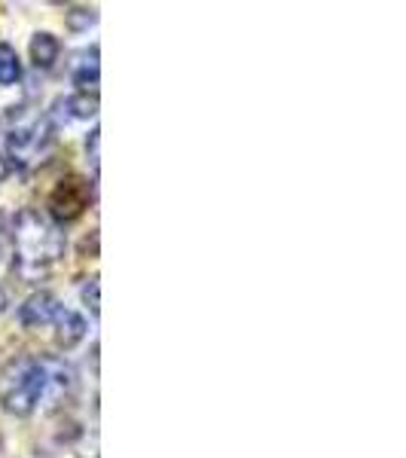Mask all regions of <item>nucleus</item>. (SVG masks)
I'll return each mask as SVG.
<instances>
[{"mask_svg":"<svg viewBox=\"0 0 406 458\" xmlns=\"http://www.w3.org/2000/svg\"><path fill=\"white\" fill-rule=\"evenodd\" d=\"M55 327H58L55 339L62 349H73L86 336V321L77 312H71V309H62V315L55 318Z\"/></svg>","mask_w":406,"mask_h":458,"instance_id":"obj_5","label":"nucleus"},{"mask_svg":"<svg viewBox=\"0 0 406 458\" xmlns=\"http://www.w3.org/2000/svg\"><path fill=\"white\" fill-rule=\"evenodd\" d=\"M6 309V297H4V291H0V312Z\"/></svg>","mask_w":406,"mask_h":458,"instance_id":"obj_14","label":"nucleus"},{"mask_svg":"<svg viewBox=\"0 0 406 458\" xmlns=\"http://www.w3.org/2000/svg\"><path fill=\"white\" fill-rule=\"evenodd\" d=\"M6 235H10L6 233V217L0 214V257H4V248H6Z\"/></svg>","mask_w":406,"mask_h":458,"instance_id":"obj_13","label":"nucleus"},{"mask_svg":"<svg viewBox=\"0 0 406 458\" xmlns=\"http://www.w3.org/2000/svg\"><path fill=\"white\" fill-rule=\"evenodd\" d=\"M83 297H86V302H92V312L98 315V278H92V284L83 291Z\"/></svg>","mask_w":406,"mask_h":458,"instance_id":"obj_11","label":"nucleus"},{"mask_svg":"<svg viewBox=\"0 0 406 458\" xmlns=\"http://www.w3.org/2000/svg\"><path fill=\"white\" fill-rule=\"evenodd\" d=\"M58 58V40L49 31H40L34 34L31 40V62L37 64V68H53Z\"/></svg>","mask_w":406,"mask_h":458,"instance_id":"obj_6","label":"nucleus"},{"mask_svg":"<svg viewBox=\"0 0 406 458\" xmlns=\"http://www.w3.org/2000/svg\"><path fill=\"white\" fill-rule=\"evenodd\" d=\"M98 129H92V135H89V153H92V165L98 168Z\"/></svg>","mask_w":406,"mask_h":458,"instance_id":"obj_12","label":"nucleus"},{"mask_svg":"<svg viewBox=\"0 0 406 458\" xmlns=\"http://www.w3.org/2000/svg\"><path fill=\"white\" fill-rule=\"evenodd\" d=\"M73 83L83 89V92L98 86V49H92V53L83 55V64H80L77 73H73Z\"/></svg>","mask_w":406,"mask_h":458,"instance_id":"obj_7","label":"nucleus"},{"mask_svg":"<svg viewBox=\"0 0 406 458\" xmlns=\"http://www.w3.org/2000/svg\"><path fill=\"white\" fill-rule=\"evenodd\" d=\"M68 105L77 107V110H73L77 116H92L95 110H98V98H95V95H92V98H73V101H68Z\"/></svg>","mask_w":406,"mask_h":458,"instance_id":"obj_9","label":"nucleus"},{"mask_svg":"<svg viewBox=\"0 0 406 458\" xmlns=\"http://www.w3.org/2000/svg\"><path fill=\"white\" fill-rule=\"evenodd\" d=\"M62 302H58L53 293H34V297L25 300V306L19 309V321L21 327H47V324H55V318L62 315Z\"/></svg>","mask_w":406,"mask_h":458,"instance_id":"obj_4","label":"nucleus"},{"mask_svg":"<svg viewBox=\"0 0 406 458\" xmlns=\"http://www.w3.org/2000/svg\"><path fill=\"white\" fill-rule=\"evenodd\" d=\"M68 21H71V28H89L95 21V13L92 10H73V13H68Z\"/></svg>","mask_w":406,"mask_h":458,"instance_id":"obj_10","label":"nucleus"},{"mask_svg":"<svg viewBox=\"0 0 406 458\" xmlns=\"http://www.w3.org/2000/svg\"><path fill=\"white\" fill-rule=\"evenodd\" d=\"M21 73V64H19V55L13 47L0 43V86H13Z\"/></svg>","mask_w":406,"mask_h":458,"instance_id":"obj_8","label":"nucleus"},{"mask_svg":"<svg viewBox=\"0 0 406 458\" xmlns=\"http://www.w3.org/2000/svg\"><path fill=\"white\" fill-rule=\"evenodd\" d=\"M89 202H92L89 181H83L80 174H68L64 181H58V187L49 196V214L58 224H73L89 208Z\"/></svg>","mask_w":406,"mask_h":458,"instance_id":"obj_3","label":"nucleus"},{"mask_svg":"<svg viewBox=\"0 0 406 458\" xmlns=\"http://www.w3.org/2000/svg\"><path fill=\"white\" fill-rule=\"evenodd\" d=\"M13 239H16V269L25 278L47 276L64 250L62 233L34 211L19 214L16 226H13Z\"/></svg>","mask_w":406,"mask_h":458,"instance_id":"obj_2","label":"nucleus"},{"mask_svg":"<svg viewBox=\"0 0 406 458\" xmlns=\"http://www.w3.org/2000/svg\"><path fill=\"white\" fill-rule=\"evenodd\" d=\"M73 373L58 360L19 358L0 376V403L13 416H31L43 394L71 388Z\"/></svg>","mask_w":406,"mask_h":458,"instance_id":"obj_1","label":"nucleus"}]
</instances>
